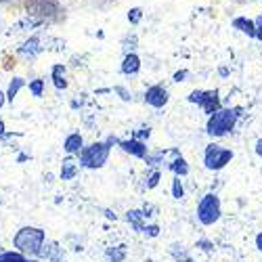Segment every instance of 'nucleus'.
I'll list each match as a JSON object with an SVG mask.
<instances>
[{
    "label": "nucleus",
    "instance_id": "obj_1",
    "mask_svg": "<svg viewBox=\"0 0 262 262\" xmlns=\"http://www.w3.org/2000/svg\"><path fill=\"white\" fill-rule=\"evenodd\" d=\"M42 242H45V233H42L40 229H32V227L21 229V231L15 235V248H17L19 252L38 254L40 248H42Z\"/></svg>",
    "mask_w": 262,
    "mask_h": 262
},
{
    "label": "nucleus",
    "instance_id": "obj_2",
    "mask_svg": "<svg viewBox=\"0 0 262 262\" xmlns=\"http://www.w3.org/2000/svg\"><path fill=\"white\" fill-rule=\"evenodd\" d=\"M237 116H239V109H221V112H216L208 122V133L214 135V137L227 135L229 130L235 126Z\"/></svg>",
    "mask_w": 262,
    "mask_h": 262
},
{
    "label": "nucleus",
    "instance_id": "obj_3",
    "mask_svg": "<svg viewBox=\"0 0 262 262\" xmlns=\"http://www.w3.org/2000/svg\"><path fill=\"white\" fill-rule=\"evenodd\" d=\"M26 11L38 19H53L61 13V7L55 0H26Z\"/></svg>",
    "mask_w": 262,
    "mask_h": 262
},
{
    "label": "nucleus",
    "instance_id": "obj_4",
    "mask_svg": "<svg viewBox=\"0 0 262 262\" xmlns=\"http://www.w3.org/2000/svg\"><path fill=\"white\" fill-rule=\"evenodd\" d=\"M198 216L204 225H212L218 221V216H221V202L214 195H206L202 200L200 208H198Z\"/></svg>",
    "mask_w": 262,
    "mask_h": 262
},
{
    "label": "nucleus",
    "instance_id": "obj_5",
    "mask_svg": "<svg viewBox=\"0 0 262 262\" xmlns=\"http://www.w3.org/2000/svg\"><path fill=\"white\" fill-rule=\"evenodd\" d=\"M107 156H109V147L103 145V143H97V145H93L89 149H84L82 164L89 166V168H101L107 162Z\"/></svg>",
    "mask_w": 262,
    "mask_h": 262
},
{
    "label": "nucleus",
    "instance_id": "obj_6",
    "mask_svg": "<svg viewBox=\"0 0 262 262\" xmlns=\"http://www.w3.org/2000/svg\"><path fill=\"white\" fill-rule=\"evenodd\" d=\"M231 158H233V154L229 149H221L218 145H210L208 154H206V166L210 170H218V168H223Z\"/></svg>",
    "mask_w": 262,
    "mask_h": 262
},
{
    "label": "nucleus",
    "instance_id": "obj_7",
    "mask_svg": "<svg viewBox=\"0 0 262 262\" xmlns=\"http://www.w3.org/2000/svg\"><path fill=\"white\" fill-rule=\"evenodd\" d=\"M189 101L202 103L208 114H214L216 109H218V93H216V91H214V93H193V95L189 97Z\"/></svg>",
    "mask_w": 262,
    "mask_h": 262
},
{
    "label": "nucleus",
    "instance_id": "obj_8",
    "mask_svg": "<svg viewBox=\"0 0 262 262\" xmlns=\"http://www.w3.org/2000/svg\"><path fill=\"white\" fill-rule=\"evenodd\" d=\"M147 103L154 105V107H164L168 103V93L164 89H160V86H154V89L147 91Z\"/></svg>",
    "mask_w": 262,
    "mask_h": 262
},
{
    "label": "nucleus",
    "instance_id": "obj_9",
    "mask_svg": "<svg viewBox=\"0 0 262 262\" xmlns=\"http://www.w3.org/2000/svg\"><path fill=\"white\" fill-rule=\"evenodd\" d=\"M139 68H141V61H139L137 55H128V57L124 59V63H122V72H124V74H137Z\"/></svg>",
    "mask_w": 262,
    "mask_h": 262
},
{
    "label": "nucleus",
    "instance_id": "obj_10",
    "mask_svg": "<svg viewBox=\"0 0 262 262\" xmlns=\"http://www.w3.org/2000/svg\"><path fill=\"white\" fill-rule=\"evenodd\" d=\"M122 147L128 151V154H133L137 158H145V147L139 141H126V143H122Z\"/></svg>",
    "mask_w": 262,
    "mask_h": 262
},
{
    "label": "nucleus",
    "instance_id": "obj_11",
    "mask_svg": "<svg viewBox=\"0 0 262 262\" xmlns=\"http://www.w3.org/2000/svg\"><path fill=\"white\" fill-rule=\"evenodd\" d=\"M233 26H235L237 30L246 32L248 36H256V28H254V24H252L250 19H244V17H239V19H235V21H233Z\"/></svg>",
    "mask_w": 262,
    "mask_h": 262
},
{
    "label": "nucleus",
    "instance_id": "obj_12",
    "mask_svg": "<svg viewBox=\"0 0 262 262\" xmlns=\"http://www.w3.org/2000/svg\"><path fill=\"white\" fill-rule=\"evenodd\" d=\"M76 172H78V168H76V164H74L72 160H65V162H63V168H61V177H63V181L74 179V177H76Z\"/></svg>",
    "mask_w": 262,
    "mask_h": 262
},
{
    "label": "nucleus",
    "instance_id": "obj_13",
    "mask_svg": "<svg viewBox=\"0 0 262 262\" xmlns=\"http://www.w3.org/2000/svg\"><path fill=\"white\" fill-rule=\"evenodd\" d=\"M82 147V137L80 135H70L68 141H65V149L70 151V154H76V151H80Z\"/></svg>",
    "mask_w": 262,
    "mask_h": 262
},
{
    "label": "nucleus",
    "instance_id": "obj_14",
    "mask_svg": "<svg viewBox=\"0 0 262 262\" xmlns=\"http://www.w3.org/2000/svg\"><path fill=\"white\" fill-rule=\"evenodd\" d=\"M63 74H65L63 65H55V68H53V80H55L57 89H65V86H68V82L63 80Z\"/></svg>",
    "mask_w": 262,
    "mask_h": 262
},
{
    "label": "nucleus",
    "instance_id": "obj_15",
    "mask_svg": "<svg viewBox=\"0 0 262 262\" xmlns=\"http://www.w3.org/2000/svg\"><path fill=\"white\" fill-rule=\"evenodd\" d=\"M21 89H24V78H13V82H11V86H9V93H7V99L13 101Z\"/></svg>",
    "mask_w": 262,
    "mask_h": 262
},
{
    "label": "nucleus",
    "instance_id": "obj_16",
    "mask_svg": "<svg viewBox=\"0 0 262 262\" xmlns=\"http://www.w3.org/2000/svg\"><path fill=\"white\" fill-rule=\"evenodd\" d=\"M0 262H32V260L24 258L21 254H13V252H7V254H0Z\"/></svg>",
    "mask_w": 262,
    "mask_h": 262
},
{
    "label": "nucleus",
    "instance_id": "obj_17",
    "mask_svg": "<svg viewBox=\"0 0 262 262\" xmlns=\"http://www.w3.org/2000/svg\"><path fill=\"white\" fill-rule=\"evenodd\" d=\"M42 89H45V82H42V80H34L30 84V91L34 93V97H40L42 95Z\"/></svg>",
    "mask_w": 262,
    "mask_h": 262
},
{
    "label": "nucleus",
    "instance_id": "obj_18",
    "mask_svg": "<svg viewBox=\"0 0 262 262\" xmlns=\"http://www.w3.org/2000/svg\"><path fill=\"white\" fill-rule=\"evenodd\" d=\"M21 51H24V53H36V51H38V38H32V40H28Z\"/></svg>",
    "mask_w": 262,
    "mask_h": 262
},
{
    "label": "nucleus",
    "instance_id": "obj_19",
    "mask_svg": "<svg viewBox=\"0 0 262 262\" xmlns=\"http://www.w3.org/2000/svg\"><path fill=\"white\" fill-rule=\"evenodd\" d=\"M141 17H143V11L141 9H133V11L128 13V21H130V24H139Z\"/></svg>",
    "mask_w": 262,
    "mask_h": 262
},
{
    "label": "nucleus",
    "instance_id": "obj_20",
    "mask_svg": "<svg viewBox=\"0 0 262 262\" xmlns=\"http://www.w3.org/2000/svg\"><path fill=\"white\" fill-rule=\"evenodd\" d=\"M172 170H174V172H181V174H187V172H189V168H187L185 160H177V162L172 164Z\"/></svg>",
    "mask_w": 262,
    "mask_h": 262
},
{
    "label": "nucleus",
    "instance_id": "obj_21",
    "mask_svg": "<svg viewBox=\"0 0 262 262\" xmlns=\"http://www.w3.org/2000/svg\"><path fill=\"white\" fill-rule=\"evenodd\" d=\"M172 191H174V198H179V200L183 198V187H181V181H174V189H172Z\"/></svg>",
    "mask_w": 262,
    "mask_h": 262
},
{
    "label": "nucleus",
    "instance_id": "obj_22",
    "mask_svg": "<svg viewBox=\"0 0 262 262\" xmlns=\"http://www.w3.org/2000/svg\"><path fill=\"white\" fill-rule=\"evenodd\" d=\"M109 256H112V260H114V262H122V258H124V248H120V250H118L116 254L112 252Z\"/></svg>",
    "mask_w": 262,
    "mask_h": 262
},
{
    "label": "nucleus",
    "instance_id": "obj_23",
    "mask_svg": "<svg viewBox=\"0 0 262 262\" xmlns=\"http://www.w3.org/2000/svg\"><path fill=\"white\" fill-rule=\"evenodd\" d=\"M158 181H160V174L156 172V174H154V177H151V179H149V187H156V185H158Z\"/></svg>",
    "mask_w": 262,
    "mask_h": 262
},
{
    "label": "nucleus",
    "instance_id": "obj_24",
    "mask_svg": "<svg viewBox=\"0 0 262 262\" xmlns=\"http://www.w3.org/2000/svg\"><path fill=\"white\" fill-rule=\"evenodd\" d=\"M256 154L262 158V139H260V141H258V145H256Z\"/></svg>",
    "mask_w": 262,
    "mask_h": 262
},
{
    "label": "nucleus",
    "instance_id": "obj_25",
    "mask_svg": "<svg viewBox=\"0 0 262 262\" xmlns=\"http://www.w3.org/2000/svg\"><path fill=\"white\" fill-rule=\"evenodd\" d=\"M185 76H187V72H179L177 76H174V80H179V82H181V80H183Z\"/></svg>",
    "mask_w": 262,
    "mask_h": 262
},
{
    "label": "nucleus",
    "instance_id": "obj_26",
    "mask_svg": "<svg viewBox=\"0 0 262 262\" xmlns=\"http://www.w3.org/2000/svg\"><path fill=\"white\" fill-rule=\"evenodd\" d=\"M118 93H120V95H122V99H126V101H128V99H130V97H128V93H126V91H124V89H118Z\"/></svg>",
    "mask_w": 262,
    "mask_h": 262
},
{
    "label": "nucleus",
    "instance_id": "obj_27",
    "mask_svg": "<svg viewBox=\"0 0 262 262\" xmlns=\"http://www.w3.org/2000/svg\"><path fill=\"white\" fill-rule=\"evenodd\" d=\"M256 244H258V248L262 250V235H258V237H256Z\"/></svg>",
    "mask_w": 262,
    "mask_h": 262
},
{
    "label": "nucleus",
    "instance_id": "obj_28",
    "mask_svg": "<svg viewBox=\"0 0 262 262\" xmlns=\"http://www.w3.org/2000/svg\"><path fill=\"white\" fill-rule=\"evenodd\" d=\"M0 135H5V124H3V120H0Z\"/></svg>",
    "mask_w": 262,
    "mask_h": 262
},
{
    "label": "nucleus",
    "instance_id": "obj_29",
    "mask_svg": "<svg viewBox=\"0 0 262 262\" xmlns=\"http://www.w3.org/2000/svg\"><path fill=\"white\" fill-rule=\"evenodd\" d=\"M3 103H5V95H3V91H0V107H3Z\"/></svg>",
    "mask_w": 262,
    "mask_h": 262
},
{
    "label": "nucleus",
    "instance_id": "obj_30",
    "mask_svg": "<svg viewBox=\"0 0 262 262\" xmlns=\"http://www.w3.org/2000/svg\"><path fill=\"white\" fill-rule=\"evenodd\" d=\"M260 26H262V17H260ZM260 30H262V28H260Z\"/></svg>",
    "mask_w": 262,
    "mask_h": 262
},
{
    "label": "nucleus",
    "instance_id": "obj_31",
    "mask_svg": "<svg viewBox=\"0 0 262 262\" xmlns=\"http://www.w3.org/2000/svg\"><path fill=\"white\" fill-rule=\"evenodd\" d=\"M0 3H7V0H0Z\"/></svg>",
    "mask_w": 262,
    "mask_h": 262
}]
</instances>
